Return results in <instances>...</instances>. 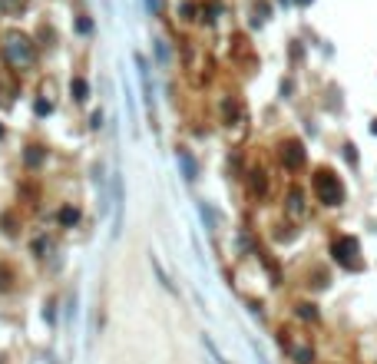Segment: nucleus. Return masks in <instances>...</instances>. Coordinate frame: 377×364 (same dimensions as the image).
<instances>
[{
    "mask_svg": "<svg viewBox=\"0 0 377 364\" xmlns=\"http://www.w3.org/2000/svg\"><path fill=\"white\" fill-rule=\"evenodd\" d=\"M331 252H334V259H338L344 268H361V245H357V239H351V235H341L334 245H331Z\"/></svg>",
    "mask_w": 377,
    "mask_h": 364,
    "instance_id": "nucleus-2",
    "label": "nucleus"
},
{
    "mask_svg": "<svg viewBox=\"0 0 377 364\" xmlns=\"http://www.w3.org/2000/svg\"><path fill=\"white\" fill-rule=\"evenodd\" d=\"M288 209H291L295 215H302V212H304V199H302V192H291V196H288Z\"/></svg>",
    "mask_w": 377,
    "mask_h": 364,
    "instance_id": "nucleus-5",
    "label": "nucleus"
},
{
    "mask_svg": "<svg viewBox=\"0 0 377 364\" xmlns=\"http://www.w3.org/2000/svg\"><path fill=\"white\" fill-rule=\"evenodd\" d=\"M0 7H3L7 13H13V10H20V7H24V0H0Z\"/></svg>",
    "mask_w": 377,
    "mask_h": 364,
    "instance_id": "nucleus-6",
    "label": "nucleus"
},
{
    "mask_svg": "<svg viewBox=\"0 0 377 364\" xmlns=\"http://www.w3.org/2000/svg\"><path fill=\"white\" fill-rule=\"evenodd\" d=\"M281 163L288 166V169H298V166L304 163V150H302V143H288V146L281 150Z\"/></svg>",
    "mask_w": 377,
    "mask_h": 364,
    "instance_id": "nucleus-4",
    "label": "nucleus"
},
{
    "mask_svg": "<svg viewBox=\"0 0 377 364\" xmlns=\"http://www.w3.org/2000/svg\"><path fill=\"white\" fill-rule=\"evenodd\" d=\"M314 196L325 205H341L344 202V186L331 169H321V173H314Z\"/></svg>",
    "mask_w": 377,
    "mask_h": 364,
    "instance_id": "nucleus-1",
    "label": "nucleus"
},
{
    "mask_svg": "<svg viewBox=\"0 0 377 364\" xmlns=\"http://www.w3.org/2000/svg\"><path fill=\"white\" fill-rule=\"evenodd\" d=\"M7 60H10L13 66H27V63H34L30 40H27V37H10V40H7Z\"/></svg>",
    "mask_w": 377,
    "mask_h": 364,
    "instance_id": "nucleus-3",
    "label": "nucleus"
},
{
    "mask_svg": "<svg viewBox=\"0 0 377 364\" xmlns=\"http://www.w3.org/2000/svg\"><path fill=\"white\" fill-rule=\"evenodd\" d=\"M374 133H377V123H374Z\"/></svg>",
    "mask_w": 377,
    "mask_h": 364,
    "instance_id": "nucleus-7",
    "label": "nucleus"
}]
</instances>
